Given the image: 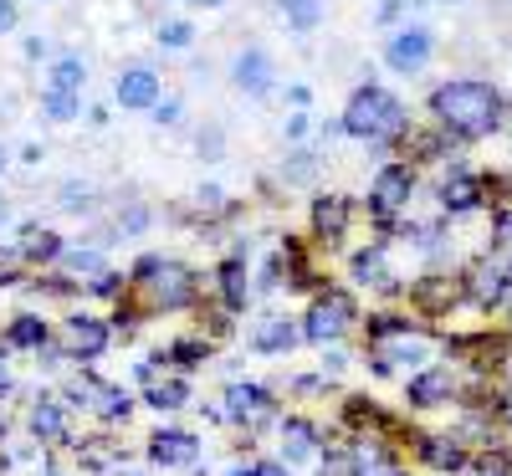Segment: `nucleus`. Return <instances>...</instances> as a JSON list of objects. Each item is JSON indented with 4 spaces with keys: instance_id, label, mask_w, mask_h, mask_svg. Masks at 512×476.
<instances>
[{
    "instance_id": "nucleus-1",
    "label": "nucleus",
    "mask_w": 512,
    "mask_h": 476,
    "mask_svg": "<svg viewBox=\"0 0 512 476\" xmlns=\"http://www.w3.org/2000/svg\"><path fill=\"white\" fill-rule=\"evenodd\" d=\"M431 113H436L446 139L477 144V139L497 134V128L507 123V98L487 77H451L431 93Z\"/></svg>"
},
{
    "instance_id": "nucleus-2",
    "label": "nucleus",
    "mask_w": 512,
    "mask_h": 476,
    "mask_svg": "<svg viewBox=\"0 0 512 476\" xmlns=\"http://www.w3.org/2000/svg\"><path fill=\"white\" fill-rule=\"evenodd\" d=\"M405 128H410L405 103H400L395 93H384L379 82H364V88H354L344 118H338V134L364 139V144H374V149H390Z\"/></svg>"
},
{
    "instance_id": "nucleus-3",
    "label": "nucleus",
    "mask_w": 512,
    "mask_h": 476,
    "mask_svg": "<svg viewBox=\"0 0 512 476\" xmlns=\"http://www.w3.org/2000/svg\"><path fill=\"white\" fill-rule=\"evenodd\" d=\"M134 292L144 297L149 313H180L200 297V277L175 256H144L134 267Z\"/></svg>"
},
{
    "instance_id": "nucleus-4",
    "label": "nucleus",
    "mask_w": 512,
    "mask_h": 476,
    "mask_svg": "<svg viewBox=\"0 0 512 476\" xmlns=\"http://www.w3.org/2000/svg\"><path fill=\"white\" fill-rule=\"evenodd\" d=\"M354 323H359L354 297H349L344 287H323V292L308 302V313H303V338L318 343V349H328V343H338Z\"/></svg>"
},
{
    "instance_id": "nucleus-5",
    "label": "nucleus",
    "mask_w": 512,
    "mask_h": 476,
    "mask_svg": "<svg viewBox=\"0 0 512 476\" xmlns=\"http://www.w3.org/2000/svg\"><path fill=\"white\" fill-rule=\"evenodd\" d=\"M461 282H466V302H472V308H482V313L507 308L512 302V256L507 251H487Z\"/></svg>"
},
{
    "instance_id": "nucleus-6",
    "label": "nucleus",
    "mask_w": 512,
    "mask_h": 476,
    "mask_svg": "<svg viewBox=\"0 0 512 476\" xmlns=\"http://www.w3.org/2000/svg\"><path fill=\"white\" fill-rule=\"evenodd\" d=\"M431 57H436V31L425 21H405V26H395L390 36H384V67L400 72V77L425 72Z\"/></svg>"
},
{
    "instance_id": "nucleus-7",
    "label": "nucleus",
    "mask_w": 512,
    "mask_h": 476,
    "mask_svg": "<svg viewBox=\"0 0 512 476\" xmlns=\"http://www.w3.org/2000/svg\"><path fill=\"white\" fill-rule=\"evenodd\" d=\"M108 343H113V323L98 318V313H72V318L62 323V354L77 359V364L103 359Z\"/></svg>"
},
{
    "instance_id": "nucleus-8",
    "label": "nucleus",
    "mask_w": 512,
    "mask_h": 476,
    "mask_svg": "<svg viewBox=\"0 0 512 476\" xmlns=\"http://www.w3.org/2000/svg\"><path fill=\"white\" fill-rule=\"evenodd\" d=\"M415 195V164H384L379 175H374V190H369V210H374V221L379 226H390V215L405 210Z\"/></svg>"
},
{
    "instance_id": "nucleus-9",
    "label": "nucleus",
    "mask_w": 512,
    "mask_h": 476,
    "mask_svg": "<svg viewBox=\"0 0 512 476\" xmlns=\"http://www.w3.org/2000/svg\"><path fill=\"white\" fill-rule=\"evenodd\" d=\"M226 420H231V425H246V430L267 425V420H277V395H272L267 384L236 379V384L226 389Z\"/></svg>"
},
{
    "instance_id": "nucleus-10",
    "label": "nucleus",
    "mask_w": 512,
    "mask_h": 476,
    "mask_svg": "<svg viewBox=\"0 0 512 476\" xmlns=\"http://www.w3.org/2000/svg\"><path fill=\"white\" fill-rule=\"evenodd\" d=\"M456 395H461L456 374L441 369V364H431V369H420V374L405 379V405H410V410H446Z\"/></svg>"
},
{
    "instance_id": "nucleus-11",
    "label": "nucleus",
    "mask_w": 512,
    "mask_h": 476,
    "mask_svg": "<svg viewBox=\"0 0 512 476\" xmlns=\"http://www.w3.org/2000/svg\"><path fill=\"white\" fill-rule=\"evenodd\" d=\"M272 82H277V62H272L267 47H246V52H236V62H231V88H236V93H246V98H267V93H272Z\"/></svg>"
},
{
    "instance_id": "nucleus-12",
    "label": "nucleus",
    "mask_w": 512,
    "mask_h": 476,
    "mask_svg": "<svg viewBox=\"0 0 512 476\" xmlns=\"http://www.w3.org/2000/svg\"><path fill=\"white\" fill-rule=\"evenodd\" d=\"M159 72L154 67H123L118 72V82H113V98H118V108H128V113H154L159 108Z\"/></svg>"
},
{
    "instance_id": "nucleus-13",
    "label": "nucleus",
    "mask_w": 512,
    "mask_h": 476,
    "mask_svg": "<svg viewBox=\"0 0 512 476\" xmlns=\"http://www.w3.org/2000/svg\"><path fill=\"white\" fill-rule=\"evenodd\" d=\"M149 461L164 466V471H175V466H200V436L164 425V430H154V436H149Z\"/></svg>"
},
{
    "instance_id": "nucleus-14",
    "label": "nucleus",
    "mask_w": 512,
    "mask_h": 476,
    "mask_svg": "<svg viewBox=\"0 0 512 476\" xmlns=\"http://www.w3.org/2000/svg\"><path fill=\"white\" fill-rule=\"evenodd\" d=\"M415 461L441 471V476H451V471L472 466V451H466L461 436H415Z\"/></svg>"
},
{
    "instance_id": "nucleus-15",
    "label": "nucleus",
    "mask_w": 512,
    "mask_h": 476,
    "mask_svg": "<svg viewBox=\"0 0 512 476\" xmlns=\"http://www.w3.org/2000/svg\"><path fill=\"white\" fill-rule=\"evenodd\" d=\"M349 272H354V282H359V287H379V292H400V277L390 272V251H384V241H374V246L354 251V262H349Z\"/></svg>"
},
{
    "instance_id": "nucleus-16",
    "label": "nucleus",
    "mask_w": 512,
    "mask_h": 476,
    "mask_svg": "<svg viewBox=\"0 0 512 476\" xmlns=\"http://www.w3.org/2000/svg\"><path fill=\"white\" fill-rule=\"evenodd\" d=\"M487 205V180L472 175V169H456V175L441 185V210L446 215H466V210H477Z\"/></svg>"
},
{
    "instance_id": "nucleus-17",
    "label": "nucleus",
    "mask_w": 512,
    "mask_h": 476,
    "mask_svg": "<svg viewBox=\"0 0 512 476\" xmlns=\"http://www.w3.org/2000/svg\"><path fill=\"white\" fill-rule=\"evenodd\" d=\"M297 343H303V323H292V318H262L251 328V349L256 354H292Z\"/></svg>"
},
{
    "instance_id": "nucleus-18",
    "label": "nucleus",
    "mask_w": 512,
    "mask_h": 476,
    "mask_svg": "<svg viewBox=\"0 0 512 476\" xmlns=\"http://www.w3.org/2000/svg\"><path fill=\"white\" fill-rule=\"evenodd\" d=\"M313 236H318L323 246H338V241L349 236V200H344V195L313 200Z\"/></svg>"
},
{
    "instance_id": "nucleus-19",
    "label": "nucleus",
    "mask_w": 512,
    "mask_h": 476,
    "mask_svg": "<svg viewBox=\"0 0 512 476\" xmlns=\"http://www.w3.org/2000/svg\"><path fill=\"white\" fill-rule=\"evenodd\" d=\"M318 446H323V436H318L313 420H303V415H287L282 420V456L287 461H313Z\"/></svg>"
},
{
    "instance_id": "nucleus-20",
    "label": "nucleus",
    "mask_w": 512,
    "mask_h": 476,
    "mask_svg": "<svg viewBox=\"0 0 512 476\" xmlns=\"http://www.w3.org/2000/svg\"><path fill=\"white\" fill-rule=\"evenodd\" d=\"M31 436L47 441H67V400H36L31 405Z\"/></svg>"
},
{
    "instance_id": "nucleus-21",
    "label": "nucleus",
    "mask_w": 512,
    "mask_h": 476,
    "mask_svg": "<svg viewBox=\"0 0 512 476\" xmlns=\"http://www.w3.org/2000/svg\"><path fill=\"white\" fill-rule=\"evenodd\" d=\"M461 297H466V282H456V277H420V282H415V302H425L431 313L456 308Z\"/></svg>"
},
{
    "instance_id": "nucleus-22",
    "label": "nucleus",
    "mask_w": 512,
    "mask_h": 476,
    "mask_svg": "<svg viewBox=\"0 0 512 476\" xmlns=\"http://www.w3.org/2000/svg\"><path fill=\"white\" fill-rule=\"evenodd\" d=\"M82 88H88V62L82 57H57L52 72H47V93H77L82 98Z\"/></svg>"
},
{
    "instance_id": "nucleus-23",
    "label": "nucleus",
    "mask_w": 512,
    "mask_h": 476,
    "mask_svg": "<svg viewBox=\"0 0 512 476\" xmlns=\"http://www.w3.org/2000/svg\"><path fill=\"white\" fill-rule=\"evenodd\" d=\"M47 338H52V328L47 323H41L36 313H21V318H11V328H6V343H11V349H47Z\"/></svg>"
},
{
    "instance_id": "nucleus-24",
    "label": "nucleus",
    "mask_w": 512,
    "mask_h": 476,
    "mask_svg": "<svg viewBox=\"0 0 512 476\" xmlns=\"http://www.w3.org/2000/svg\"><path fill=\"white\" fill-rule=\"evenodd\" d=\"M221 302H226V313L246 308V251H236L231 262L221 267Z\"/></svg>"
},
{
    "instance_id": "nucleus-25",
    "label": "nucleus",
    "mask_w": 512,
    "mask_h": 476,
    "mask_svg": "<svg viewBox=\"0 0 512 476\" xmlns=\"http://www.w3.org/2000/svg\"><path fill=\"white\" fill-rule=\"evenodd\" d=\"M21 256H26V262H62V256H67V241L57 236V231H26V246H21Z\"/></svg>"
},
{
    "instance_id": "nucleus-26",
    "label": "nucleus",
    "mask_w": 512,
    "mask_h": 476,
    "mask_svg": "<svg viewBox=\"0 0 512 476\" xmlns=\"http://www.w3.org/2000/svg\"><path fill=\"white\" fill-rule=\"evenodd\" d=\"M144 400L154 410H180V405H190V379H154L144 389Z\"/></svg>"
},
{
    "instance_id": "nucleus-27",
    "label": "nucleus",
    "mask_w": 512,
    "mask_h": 476,
    "mask_svg": "<svg viewBox=\"0 0 512 476\" xmlns=\"http://www.w3.org/2000/svg\"><path fill=\"white\" fill-rule=\"evenodd\" d=\"M282 16H287V31L308 36V31H318V21H323V0H292V6H282Z\"/></svg>"
},
{
    "instance_id": "nucleus-28",
    "label": "nucleus",
    "mask_w": 512,
    "mask_h": 476,
    "mask_svg": "<svg viewBox=\"0 0 512 476\" xmlns=\"http://www.w3.org/2000/svg\"><path fill=\"white\" fill-rule=\"evenodd\" d=\"M210 359V343L205 338H180V343H169V364H175V369H195V364H205Z\"/></svg>"
},
{
    "instance_id": "nucleus-29",
    "label": "nucleus",
    "mask_w": 512,
    "mask_h": 476,
    "mask_svg": "<svg viewBox=\"0 0 512 476\" xmlns=\"http://www.w3.org/2000/svg\"><path fill=\"white\" fill-rule=\"evenodd\" d=\"M41 113H47L52 123H72L82 113V98L77 93H41Z\"/></svg>"
},
{
    "instance_id": "nucleus-30",
    "label": "nucleus",
    "mask_w": 512,
    "mask_h": 476,
    "mask_svg": "<svg viewBox=\"0 0 512 476\" xmlns=\"http://www.w3.org/2000/svg\"><path fill=\"white\" fill-rule=\"evenodd\" d=\"M67 272H77V277H103L108 267H103V251H82V246H67Z\"/></svg>"
},
{
    "instance_id": "nucleus-31",
    "label": "nucleus",
    "mask_w": 512,
    "mask_h": 476,
    "mask_svg": "<svg viewBox=\"0 0 512 476\" xmlns=\"http://www.w3.org/2000/svg\"><path fill=\"white\" fill-rule=\"evenodd\" d=\"M190 41H195V26L190 21H164L159 26V47H169V52H185Z\"/></svg>"
},
{
    "instance_id": "nucleus-32",
    "label": "nucleus",
    "mask_w": 512,
    "mask_h": 476,
    "mask_svg": "<svg viewBox=\"0 0 512 476\" xmlns=\"http://www.w3.org/2000/svg\"><path fill=\"white\" fill-rule=\"evenodd\" d=\"M62 210H72V215H82V210H93V185H82V180H67L62 185V200H57Z\"/></svg>"
},
{
    "instance_id": "nucleus-33",
    "label": "nucleus",
    "mask_w": 512,
    "mask_h": 476,
    "mask_svg": "<svg viewBox=\"0 0 512 476\" xmlns=\"http://www.w3.org/2000/svg\"><path fill=\"white\" fill-rule=\"evenodd\" d=\"M118 226H123L128 236H139V231L149 226V210H144V205H128V210L118 215Z\"/></svg>"
},
{
    "instance_id": "nucleus-34",
    "label": "nucleus",
    "mask_w": 512,
    "mask_h": 476,
    "mask_svg": "<svg viewBox=\"0 0 512 476\" xmlns=\"http://www.w3.org/2000/svg\"><path fill=\"white\" fill-rule=\"evenodd\" d=\"M154 123H159V128H175V123H180V98H159Z\"/></svg>"
},
{
    "instance_id": "nucleus-35",
    "label": "nucleus",
    "mask_w": 512,
    "mask_h": 476,
    "mask_svg": "<svg viewBox=\"0 0 512 476\" xmlns=\"http://www.w3.org/2000/svg\"><path fill=\"white\" fill-rule=\"evenodd\" d=\"M492 236H497V246H502V251H512V210H502V215H497Z\"/></svg>"
},
{
    "instance_id": "nucleus-36",
    "label": "nucleus",
    "mask_w": 512,
    "mask_h": 476,
    "mask_svg": "<svg viewBox=\"0 0 512 476\" xmlns=\"http://www.w3.org/2000/svg\"><path fill=\"white\" fill-rule=\"evenodd\" d=\"M16 21H21L16 0H0V36H11V31H16Z\"/></svg>"
},
{
    "instance_id": "nucleus-37",
    "label": "nucleus",
    "mask_w": 512,
    "mask_h": 476,
    "mask_svg": "<svg viewBox=\"0 0 512 476\" xmlns=\"http://www.w3.org/2000/svg\"><path fill=\"white\" fill-rule=\"evenodd\" d=\"M118 282H123L118 272H103V277H93V292L98 297H118Z\"/></svg>"
},
{
    "instance_id": "nucleus-38",
    "label": "nucleus",
    "mask_w": 512,
    "mask_h": 476,
    "mask_svg": "<svg viewBox=\"0 0 512 476\" xmlns=\"http://www.w3.org/2000/svg\"><path fill=\"white\" fill-rule=\"evenodd\" d=\"M308 128H313V123H308V113H292V118H287V139H303Z\"/></svg>"
},
{
    "instance_id": "nucleus-39",
    "label": "nucleus",
    "mask_w": 512,
    "mask_h": 476,
    "mask_svg": "<svg viewBox=\"0 0 512 476\" xmlns=\"http://www.w3.org/2000/svg\"><path fill=\"white\" fill-rule=\"evenodd\" d=\"M251 476H292V471H287L282 461H256V466H251Z\"/></svg>"
},
{
    "instance_id": "nucleus-40",
    "label": "nucleus",
    "mask_w": 512,
    "mask_h": 476,
    "mask_svg": "<svg viewBox=\"0 0 512 476\" xmlns=\"http://www.w3.org/2000/svg\"><path fill=\"white\" fill-rule=\"evenodd\" d=\"M195 200H200V205H205V210H216V205H221V200H226V195H221V190H216V185H205V190H200V195H195Z\"/></svg>"
},
{
    "instance_id": "nucleus-41",
    "label": "nucleus",
    "mask_w": 512,
    "mask_h": 476,
    "mask_svg": "<svg viewBox=\"0 0 512 476\" xmlns=\"http://www.w3.org/2000/svg\"><path fill=\"white\" fill-rule=\"evenodd\" d=\"M400 11H405V0H384V6H379V21H400Z\"/></svg>"
},
{
    "instance_id": "nucleus-42",
    "label": "nucleus",
    "mask_w": 512,
    "mask_h": 476,
    "mask_svg": "<svg viewBox=\"0 0 512 476\" xmlns=\"http://www.w3.org/2000/svg\"><path fill=\"white\" fill-rule=\"evenodd\" d=\"M0 395H11V364H6V349H0Z\"/></svg>"
},
{
    "instance_id": "nucleus-43",
    "label": "nucleus",
    "mask_w": 512,
    "mask_h": 476,
    "mask_svg": "<svg viewBox=\"0 0 512 476\" xmlns=\"http://www.w3.org/2000/svg\"><path fill=\"white\" fill-rule=\"evenodd\" d=\"M26 57H47V36H31L26 41Z\"/></svg>"
},
{
    "instance_id": "nucleus-44",
    "label": "nucleus",
    "mask_w": 512,
    "mask_h": 476,
    "mask_svg": "<svg viewBox=\"0 0 512 476\" xmlns=\"http://www.w3.org/2000/svg\"><path fill=\"white\" fill-rule=\"evenodd\" d=\"M190 6H205V11H221L226 0H190Z\"/></svg>"
},
{
    "instance_id": "nucleus-45",
    "label": "nucleus",
    "mask_w": 512,
    "mask_h": 476,
    "mask_svg": "<svg viewBox=\"0 0 512 476\" xmlns=\"http://www.w3.org/2000/svg\"><path fill=\"white\" fill-rule=\"evenodd\" d=\"M502 420H507V430H512V400H502Z\"/></svg>"
},
{
    "instance_id": "nucleus-46",
    "label": "nucleus",
    "mask_w": 512,
    "mask_h": 476,
    "mask_svg": "<svg viewBox=\"0 0 512 476\" xmlns=\"http://www.w3.org/2000/svg\"><path fill=\"white\" fill-rule=\"evenodd\" d=\"M6 221H11V205H6V200H0V226H6Z\"/></svg>"
},
{
    "instance_id": "nucleus-47",
    "label": "nucleus",
    "mask_w": 512,
    "mask_h": 476,
    "mask_svg": "<svg viewBox=\"0 0 512 476\" xmlns=\"http://www.w3.org/2000/svg\"><path fill=\"white\" fill-rule=\"evenodd\" d=\"M0 441H6V420H0Z\"/></svg>"
},
{
    "instance_id": "nucleus-48",
    "label": "nucleus",
    "mask_w": 512,
    "mask_h": 476,
    "mask_svg": "<svg viewBox=\"0 0 512 476\" xmlns=\"http://www.w3.org/2000/svg\"><path fill=\"white\" fill-rule=\"evenodd\" d=\"M0 164H6V149H0Z\"/></svg>"
},
{
    "instance_id": "nucleus-49",
    "label": "nucleus",
    "mask_w": 512,
    "mask_h": 476,
    "mask_svg": "<svg viewBox=\"0 0 512 476\" xmlns=\"http://www.w3.org/2000/svg\"><path fill=\"white\" fill-rule=\"evenodd\" d=\"M277 6H292V0H277Z\"/></svg>"
},
{
    "instance_id": "nucleus-50",
    "label": "nucleus",
    "mask_w": 512,
    "mask_h": 476,
    "mask_svg": "<svg viewBox=\"0 0 512 476\" xmlns=\"http://www.w3.org/2000/svg\"><path fill=\"white\" fill-rule=\"evenodd\" d=\"M446 6H461V0H446Z\"/></svg>"
},
{
    "instance_id": "nucleus-51",
    "label": "nucleus",
    "mask_w": 512,
    "mask_h": 476,
    "mask_svg": "<svg viewBox=\"0 0 512 476\" xmlns=\"http://www.w3.org/2000/svg\"><path fill=\"white\" fill-rule=\"evenodd\" d=\"M41 476H57V471H41Z\"/></svg>"
}]
</instances>
